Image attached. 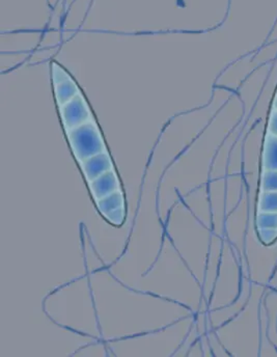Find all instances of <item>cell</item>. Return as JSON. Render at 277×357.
<instances>
[{
    "label": "cell",
    "instance_id": "cell-7",
    "mask_svg": "<svg viewBox=\"0 0 277 357\" xmlns=\"http://www.w3.org/2000/svg\"><path fill=\"white\" fill-rule=\"evenodd\" d=\"M263 171H277V136L267 133L264 139L262 155Z\"/></svg>",
    "mask_w": 277,
    "mask_h": 357
},
{
    "label": "cell",
    "instance_id": "cell-13",
    "mask_svg": "<svg viewBox=\"0 0 277 357\" xmlns=\"http://www.w3.org/2000/svg\"><path fill=\"white\" fill-rule=\"evenodd\" d=\"M272 110H277V89L276 95H274V101H272Z\"/></svg>",
    "mask_w": 277,
    "mask_h": 357
},
{
    "label": "cell",
    "instance_id": "cell-12",
    "mask_svg": "<svg viewBox=\"0 0 277 357\" xmlns=\"http://www.w3.org/2000/svg\"><path fill=\"white\" fill-rule=\"evenodd\" d=\"M267 133L277 136V110L271 109V112H270L267 125Z\"/></svg>",
    "mask_w": 277,
    "mask_h": 357
},
{
    "label": "cell",
    "instance_id": "cell-4",
    "mask_svg": "<svg viewBox=\"0 0 277 357\" xmlns=\"http://www.w3.org/2000/svg\"><path fill=\"white\" fill-rule=\"evenodd\" d=\"M81 167L87 180L91 182L96 178L112 169V163L110 155L106 152H102L81 161Z\"/></svg>",
    "mask_w": 277,
    "mask_h": 357
},
{
    "label": "cell",
    "instance_id": "cell-2",
    "mask_svg": "<svg viewBox=\"0 0 277 357\" xmlns=\"http://www.w3.org/2000/svg\"><path fill=\"white\" fill-rule=\"evenodd\" d=\"M61 119L67 130L76 128L91 121V112L80 93L61 106Z\"/></svg>",
    "mask_w": 277,
    "mask_h": 357
},
{
    "label": "cell",
    "instance_id": "cell-5",
    "mask_svg": "<svg viewBox=\"0 0 277 357\" xmlns=\"http://www.w3.org/2000/svg\"><path fill=\"white\" fill-rule=\"evenodd\" d=\"M53 79H54L57 99L61 106L65 105L77 95V86L61 68H55L53 70Z\"/></svg>",
    "mask_w": 277,
    "mask_h": 357
},
{
    "label": "cell",
    "instance_id": "cell-10",
    "mask_svg": "<svg viewBox=\"0 0 277 357\" xmlns=\"http://www.w3.org/2000/svg\"><path fill=\"white\" fill-rule=\"evenodd\" d=\"M261 191H277V171H263L261 176Z\"/></svg>",
    "mask_w": 277,
    "mask_h": 357
},
{
    "label": "cell",
    "instance_id": "cell-6",
    "mask_svg": "<svg viewBox=\"0 0 277 357\" xmlns=\"http://www.w3.org/2000/svg\"><path fill=\"white\" fill-rule=\"evenodd\" d=\"M119 180L116 173L112 169L106 172L100 177L96 178L95 180L89 182L91 195L96 202L99 201L102 197L119 190Z\"/></svg>",
    "mask_w": 277,
    "mask_h": 357
},
{
    "label": "cell",
    "instance_id": "cell-11",
    "mask_svg": "<svg viewBox=\"0 0 277 357\" xmlns=\"http://www.w3.org/2000/svg\"><path fill=\"white\" fill-rule=\"evenodd\" d=\"M260 240L265 245H270L277 239V229H257Z\"/></svg>",
    "mask_w": 277,
    "mask_h": 357
},
{
    "label": "cell",
    "instance_id": "cell-1",
    "mask_svg": "<svg viewBox=\"0 0 277 357\" xmlns=\"http://www.w3.org/2000/svg\"><path fill=\"white\" fill-rule=\"evenodd\" d=\"M68 137L72 150L80 162L93 155L106 152L99 129L91 121L68 130Z\"/></svg>",
    "mask_w": 277,
    "mask_h": 357
},
{
    "label": "cell",
    "instance_id": "cell-3",
    "mask_svg": "<svg viewBox=\"0 0 277 357\" xmlns=\"http://www.w3.org/2000/svg\"><path fill=\"white\" fill-rule=\"evenodd\" d=\"M97 207L112 225H121L125 220V199L119 189L97 201Z\"/></svg>",
    "mask_w": 277,
    "mask_h": 357
},
{
    "label": "cell",
    "instance_id": "cell-8",
    "mask_svg": "<svg viewBox=\"0 0 277 357\" xmlns=\"http://www.w3.org/2000/svg\"><path fill=\"white\" fill-rule=\"evenodd\" d=\"M257 210L262 212H277V191H261L257 201Z\"/></svg>",
    "mask_w": 277,
    "mask_h": 357
},
{
    "label": "cell",
    "instance_id": "cell-9",
    "mask_svg": "<svg viewBox=\"0 0 277 357\" xmlns=\"http://www.w3.org/2000/svg\"><path fill=\"white\" fill-rule=\"evenodd\" d=\"M257 229H277V212H257Z\"/></svg>",
    "mask_w": 277,
    "mask_h": 357
}]
</instances>
